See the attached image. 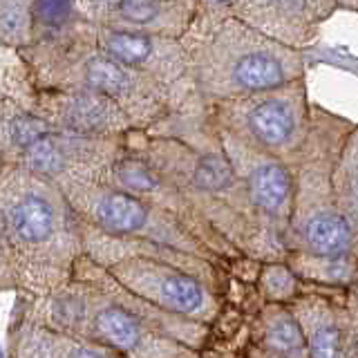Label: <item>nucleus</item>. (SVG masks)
Listing matches in <instances>:
<instances>
[{
    "instance_id": "obj_24",
    "label": "nucleus",
    "mask_w": 358,
    "mask_h": 358,
    "mask_svg": "<svg viewBox=\"0 0 358 358\" xmlns=\"http://www.w3.org/2000/svg\"><path fill=\"white\" fill-rule=\"evenodd\" d=\"M5 291H18V280H16L14 266H11L5 244L0 240V294H5Z\"/></svg>"
},
{
    "instance_id": "obj_29",
    "label": "nucleus",
    "mask_w": 358,
    "mask_h": 358,
    "mask_svg": "<svg viewBox=\"0 0 358 358\" xmlns=\"http://www.w3.org/2000/svg\"><path fill=\"white\" fill-rule=\"evenodd\" d=\"M201 358H204V356H201Z\"/></svg>"
},
{
    "instance_id": "obj_20",
    "label": "nucleus",
    "mask_w": 358,
    "mask_h": 358,
    "mask_svg": "<svg viewBox=\"0 0 358 358\" xmlns=\"http://www.w3.org/2000/svg\"><path fill=\"white\" fill-rule=\"evenodd\" d=\"M302 289H305V280L287 262H262L253 282V291L260 302H282V305H289Z\"/></svg>"
},
{
    "instance_id": "obj_22",
    "label": "nucleus",
    "mask_w": 358,
    "mask_h": 358,
    "mask_svg": "<svg viewBox=\"0 0 358 358\" xmlns=\"http://www.w3.org/2000/svg\"><path fill=\"white\" fill-rule=\"evenodd\" d=\"M238 0H197L195 5V16L190 22V29L184 34V41H197L206 36L224 20L233 16V9Z\"/></svg>"
},
{
    "instance_id": "obj_16",
    "label": "nucleus",
    "mask_w": 358,
    "mask_h": 358,
    "mask_svg": "<svg viewBox=\"0 0 358 358\" xmlns=\"http://www.w3.org/2000/svg\"><path fill=\"white\" fill-rule=\"evenodd\" d=\"M16 358H126L108 345L45 327L36 322H25L18 341Z\"/></svg>"
},
{
    "instance_id": "obj_2",
    "label": "nucleus",
    "mask_w": 358,
    "mask_h": 358,
    "mask_svg": "<svg viewBox=\"0 0 358 358\" xmlns=\"http://www.w3.org/2000/svg\"><path fill=\"white\" fill-rule=\"evenodd\" d=\"M126 141L182 190L210 227L255 260L257 231L246 190L204 101L195 94L150 130H130Z\"/></svg>"
},
{
    "instance_id": "obj_19",
    "label": "nucleus",
    "mask_w": 358,
    "mask_h": 358,
    "mask_svg": "<svg viewBox=\"0 0 358 358\" xmlns=\"http://www.w3.org/2000/svg\"><path fill=\"white\" fill-rule=\"evenodd\" d=\"M336 201L354 240V260L358 262V123L347 139L338 171H336Z\"/></svg>"
},
{
    "instance_id": "obj_12",
    "label": "nucleus",
    "mask_w": 358,
    "mask_h": 358,
    "mask_svg": "<svg viewBox=\"0 0 358 358\" xmlns=\"http://www.w3.org/2000/svg\"><path fill=\"white\" fill-rule=\"evenodd\" d=\"M29 106L56 130L87 137H126L132 119L117 101L92 90L31 87Z\"/></svg>"
},
{
    "instance_id": "obj_28",
    "label": "nucleus",
    "mask_w": 358,
    "mask_h": 358,
    "mask_svg": "<svg viewBox=\"0 0 358 358\" xmlns=\"http://www.w3.org/2000/svg\"><path fill=\"white\" fill-rule=\"evenodd\" d=\"M352 289H354V294H356V296H358V282H356V285H354V287H352Z\"/></svg>"
},
{
    "instance_id": "obj_6",
    "label": "nucleus",
    "mask_w": 358,
    "mask_h": 358,
    "mask_svg": "<svg viewBox=\"0 0 358 358\" xmlns=\"http://www.w3.org/2000/svg\"><path fill=\"white\" fill-rule=\"evenodd\" d=\"M184 41V38H182ZM193 63V83L206 106L287 85L307 76L300 50L231 16L197 41H184Z\"/></svg>"
},
{
    "instance_id": "obj_10",
    "label": "nucleus",
    "mask_w": 358,
    "mask_h": 358,
    "mask_svg": "<svg viewBox=\"0 0 358 358\" xmlns=\"http://www.w3.org/2000/svg\"><path fill=\"white\" fill-rule=\"evenodd\" d=\"M99 48L119 63L145 74L171 94L175 110L193 99V63L182 38L155 31H132L96 25Z\"/></svg>"
},
{
    "instance_id": "obj_8",
    "label": "nucleus",
    "mask_w": 358,
    "mask_h": 358,
    "mask_svg": "<svg viewBox=\"0 0 358 358\" xmlns=\"http://www.w3.org/2000/svg\"><path fill=\"white\" fill-rule=\"evenodd\" d=\"M220 137L235 173L242 179L257 231V262H285L289 255V229L294 215V173L282 157L224 130Z\"/></svg>"
},
{
    "instance_id": "obj_13",
    "label": "nucleus",
    "mask_w": 358,
    "mask_h": 358,
    "mask_svg": "<svg viewBox=\"0 0 358 358\" xmlns=\"http://www.w3.org/2000/svg\"><path fill=\"white\" fill-rule=\"evenodd\" d=\"M336 11V0H238L233 16L289 48L305 52Z\"/></svg>"
},
{
    "instance_id": "obj_5",
    "label": "nucleus",
    "mask_w": 358,
    "mask_h": 358,
    "mask_svg": "<svg viewBox=\"0 0 358 358\" xmlns=\"http://www.w3.org/2000/svg\"><path fill=\"white\" fill-rule=\"evenodd\" d=\"M18 56L31 87H81L106 94L126 110L139 130H150L175 112L173 99L162 85L99 48L94 22L65 41L29 45Z\"/></svg>"
},
{
    "instance_id": "obj_15",
    "label": "nucleus",
    "mask_w": 358,
    "mask_h": 358,
    "mask_svg": "<svg viewBox=\"0 0 358 358\" xmlns=\"http://www.w3.org/2000/svg\"><path fill=\"white\" fill-rule=\"evenodd\" d=\"M195 9L179 0H112L99 27L155 31L184 38Z\"/></svg>"
},
{
    "instance_id": "obj_11",
    "label": "nucleus",
    "mask_w": 358,
    "mask_h": 358,
    "mask_svg": "<svg viewBox=\"0 0 358 358\" xmlns=\"http://www.w3.org/2000/svg\"><path fill=\"white\" fill-rule=\"evenodd\" d=\"M121 145L123 137H87L52 128L20 152L14 164L59 186L67 182H103Z\"/></svg>"
},
{
    "instance_id": "obj_23",
    "label": "nucleus",
    "mask_w": 358,
    "mask_h": 358,
    "mask_svg": "<svg viewBox=\"0 0 358 358\" xmlns=\"http://www.w3.org/2000/svg\"><path fill=\"white\" fill-rule=\"evenodd\" d=\"M345 324H347V358H358V296L352 287L345 291Z\"/></svg>"
},
{
    "instance_id": "obj_17",
    "label": "nucleus",
    "mask_w": 358,
    "mask_h": 358,
    "mask_svg": "<svg viewBox=\"0 0 358 358\" xmlns=\"http://www.w3.org/2000/svg\"><path fill=\"white\" fill-rule=\"evenodd\" d=\"M52 126L29 103L0 96V166L14 164Z\"/></svg>"
},
{
    "instance_id": "obj_1",
    "label": "nucleus",
    "mask_w": 358,
    "mask_h": 358,
    "mask_svg": "<svg viewBox=\"0 0 358 358\" xmlns=\"http://www.w3.org/2000/svg\"><path fill=\"white\" fill-rule=\"evenodd\" d=\"M27 322L108 345L126 358H201L210 324L173 316L123 287L85 253L67 285L31 298Z\"/></svg>"
},
{
    "instance_id": "obj_25",
    "label": "nucleus",
    "mask_w": 358,
    "mask_h": 358,
    "mask_svg": "<svg viewBox=\"0 0 358 358\" xmlns=\"http://www.w3.org/2000/svg\"><path fill=\"white\" fill-rule=\"evenodd\" d=\"M76 5H78V11H81L87 20H92L94 25H99L101 18L106 16L108 7L112 5V0H76Z\"/></svg>"
},
{
    "instance_id": "obj_9",
    "label": "nucleus",
    "mask_w": 358,
    "mask_h": 358,
    "mask_svg": "<svg viewBox=\"0 0 358 358\" xmlns=\"http://www.w3.org/2000/svg\"><path fill=\"white\" fill-rule=\"evenodd\" d=\"M307 76L264 92L210 103L208 110L224 130L260 145L262 150L289 159L311 128Z\"/></svg>"
},
{
    "instance_id": "obj_18",
    "label": "nucleus",
    "mask_w": 358,
    "mask_h": 358,
    "mask_svg": "<svg viewBox=\"0 0 358 358\" xmlns=\"http://www.w3.org/2000/svg\"><path fill=\"white\" fill-rule=\"evenodd\" d=\"M31 16V45L70 38L76 31H81L87 22H92L78 11L76 0H34Z\"/></svg>"
},
{
    "instance_id": "obj_4",
    "label": "nucleus",
    "mask_w": 358,
    "mask_h": 358,
    "mask_svg": "<svg viewBox=\"0 0 358 358\" xmlns=\"http://www.w3.org/2000/svg\"><path fill=\"white\" fill-rule=\"evenodd\" d=\"M0 240L29 298L70 282L85 253L81 217L63 188L16 164L0 166Z\"/></svg>"
},
{
    "instance_id": "obj_21",
    "label": "nucleus",
    "mask_w": 358,
    "mask_h": 358,
    "mask_svg": "<svg viewBox=\"0 0 358 358\" xmlns=\"http://www.w3.org/2000/svg\"><path fill=\"white\" fill-rule=\"evenodd\" d=\"M34 0H0V45L9 50H25L34 34Z\"/></svg>"
},
{
    "instance_id": "obj_3",
    "label": "nucleus",
    "mask_w": 358,
    "mask_h": 358,
    "mask_svg": "<svg viewBox=\"0 0 358 358\" xmlns=\"http://www.w3.org/2000/svg\"><path fill=\"white\" fill-rule=\"evenodd\" d=\"M358 121L313 103L305 143L289 157L294 173V215L287 264L309 285L354 287V240L336 201V171Z\"/></svg>"
},
{
    "instance_id": "obj_27",
    "label": "nucleus",
    "mask_w": 358,
    "mask_h": 358,
    "mask_svg": "<svg viewBox=\"0 0 358 358\" xmlns=\"http://www.w3.org/2000/svg\"><path fill=\"white\" fill-rule=\"evenodd\" d=\"M179 3H186V5H190L195 9V5H197V0H179Z\"/></svg>"
},
{
    "instance_id": "obj_26",
    "label": "nucleus",
    "mask_w": 358,
    "mask_h": 358,
    "mask_svg": "<svg viewBox=\"0 0 358 358\" xmlns=\"http://www.w3.org/2000/svg\"><path fill=\"white\" fill-rule=\"evenodd\" d=\"M336 3H338V9L358 14V0H336Z\"/></svg>"
},
{
    "instance_id": "obj_14",
    "label": "nucleus",
    "mask_w": 358,
    "mask_h": 358,
    "mask_svg": "<svg viewBox=\"0 0 358 358\" xmlns=\"http://www.w3.org/2000/svg\"><path fill=\"white\" fill-rule=\"evenodd\" d=\"M244 358H311L300 324L282 302H260L246 313Z\"/></svg>"
},
{
    "instance_id": "obj_7",
    "label": "nucleus",
    "mask_w": 358,
    "mask_h": 358,
    "mask_svg": "<svg viewBox=\"0 0 358 358\" xmlns=\"http://www.w3.org/2000/svg\"><path fill=\"white\" fill-rule=\"evenodd\" d=\"M61 188L78 217L90 227L108 235H117V238H134L173 246V249L206 257L229 268V264L220 260L204 242L197 240L173 213L148 199L126 193L106 182H67Z\"/></svg>"
}]
</instances>
